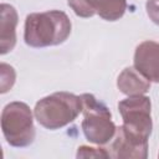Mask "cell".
I'll use <instances>...</instances> for the list:
<instances>
[{
	"label": "cell",
	"mask_w": 159,
	"mask_h": 159,
	"mask_svg": "<svg viewBox=\"0 0 159 159\" xmlns=\"http://www.w3.org/2000/svg\"><path fill=\"white\" fill-rule=\"evenodd\" d=\"M72 24L66 12L48 10L26 16L24 40L30 47L41 48L63 43L71 34Z\"/></svg>",
	"instance_id": "1"
},
{
	"label": "cell",
	"mask_w": 159,
	"mask_h": 159,
	"mask_svg": "<svg viewBox=\"0 0 159 159\" xmlns=\"http://www.w3.org/2000/svg\"><path fill=\"white\" fill-rule=\"evenodd\" d=\"M82 113L81 97L70 92H55L40 99L34 108V116L40 125L56 130L72 123Z\"/></svg>",
	"instance_id": "2"
},
{
	"label": "cell",
	"mask_w": 159,
	"mask_h": 159,
	"mask_svg": "<svg viewBox=\"0 0 159 159\" xmlns=\"http://www.w3.org/2000/svg\"><path fill=\"white\" fill-rule=\"evenodd\" d=\"M80 97L84 116L81 127L86 139L97 145L109 143L116 134L117 127L112 120L108 107L91 93H83Z\"/></svg>",
	"instance_id": "3"
},
{
	"label": "cell",
	"mask_w": 159,
	"mask_h": 159,
	"mask_svg": "<svg viewBox=\"0 0 159 159\" xmlns=\"http://www.w3.org/2000/svg\"><path fill=\"white\" fill-rule=\"evenodd\" d=\"M1 130L7 144L25 148L34 143L36 130L30 107L24 102H10L1 112Z\"/></svg>",
	"instance_id": "4"
},
{
	"label": "cell",
	"mask_w": 159,
	"mask_h": 159,
	"mask_svg": "<svg viewBox=\"0 0 159 159\" xmlns=\"http://www.w3.org/2000/svg\"><path fill=\"white\" fill-rule=\"evenodd\" d=\"M118 111L123 119V127L129 132L149 139L153 129L150 116L152 103L144 94L128 96L118 103Z\"/></svg>",
	"instance_id": "5"
},
{
	"label": "cell",
	"mask_w": 159,
	"mask_h": 159,
	"mask_svg": "<svg viewBox=\"0 0 159 159\" xmlns=\"http://www.w3.org/2000/svg\"><path fill=\"white\" fill-rule=\"evenodd\" d=\"M108 153L109 157L114 159H145L148 157V139L137 135L120 125L116 130Z\"/></svg>",
	"instance_id": "6"
},
{
	"label": "cell",
	"mask_w": 159,
	"mask_h": 159,
	"mask_svg": "<svg viewBox=\"0 0 159 159\" xmlns=\"http://www.w3.org/2000/svg\"><path fill=\"white\" fill-rule=\"evenodd\" d=\"M134 67L150 82L159 83V43L152 40L140 42L134 52Z\"/></svg>",
	"instance_id": "7"
},
{
	"label": "cell",
	"mask_w": 159,
	"mask_h": 159,
	"mask_svg": "<svg viewBox=\"0 0 159 159\" xmlns=\"http://www.w3.org/2000/svg\"><path fill=\"white\" fill-rule=\"evenodd\" d=\"M19 15L16 9L9 4L0 5V53L6 55L16 45V26Z\"/></svg>",
	"instance_id": "8"
},
{
	"label": "cell",
	"mask_w": 159,
	"mask_h": 159,
	"mask_svg": "<svg viewBox=\"0 0 159 159\" xmlns=\"http://www.w3.org/2000/svg\"><path fill=\"white\" fill-rule=\"evenodd\" d=\"M117 87L127 96L145 94L150 89V81L145 78L135 67H127L117 78Z\"/></svg>",
	"instance_id": "9"
},
{
	"label": "cell",
	"mask_w": 159,
	"mask_h": 159,
	"mask_svg": "<svg viewBox=\"0 0 159 159\" xmlns=\"http://www.w3.org/2000/svg\"><path fill=\"white\" fill-rule=\"evenodd\" d=\"M127 0H103L97 9V14L103 20L117 21L124 15Z\"/></svg>",
	"instance_id": "10"
},
{
	"label": "cell",
	"mask_w": 159,
	"mask_h": 159,
	"mask_svg": "<svg viewBox=\"0 0 159 159\" xmlns=\"http://www.w3.org/2000/svg\"><path fill=\"white\" fill-rule=\"evenodd\" d=\"M103 0H67L68 6L80 17H92Z\"/></svg>",
	"instance_id": "11"
},
{
	"label": "cell",
	"mask_w": 159,
	"mask_h": 159,
	"mask_svg": "<svg viewBox=\"0 0 159 159\" xmlns=\"http://www.w3.org/2000/svg\"><path fill=\"white\" fill-rule=\"evenodd\" d=\"M0 93H6L10 91L15 83L16 80V73L12 66L1 62L0 65Z\"/></svg>",
	"instance_id": "12"
},
{
	"label": "cell",
	"mask_w": 159,
	"mask_h": 159,
	"mask_svg": "<svg viewBox=\"0 0 159 159\" xmlns=\"http://www.w3.org/2000/svg\"><path fill=\"white\" fill-rule=\"evenodd\" d=\"M77 158H111L109 153L104 148H92L82 145L77 150Z\"/></svg>",
	"instance_id": "13"
},
{
	"label": "cell",
	"mask_w": 159,
	"mask_h": 159,
	"mask_svg": "<svg viewBox=\"0 0 159 159\" xmlns=\"http://www.w3.org/2000/svg\"><path fill=\"white\" fill-rule=\"evenodd\" d=\"M145 10L149 19L159 26V0H147Z\"/></svg>",
	"instance_id": "14"
}]
</instances>
